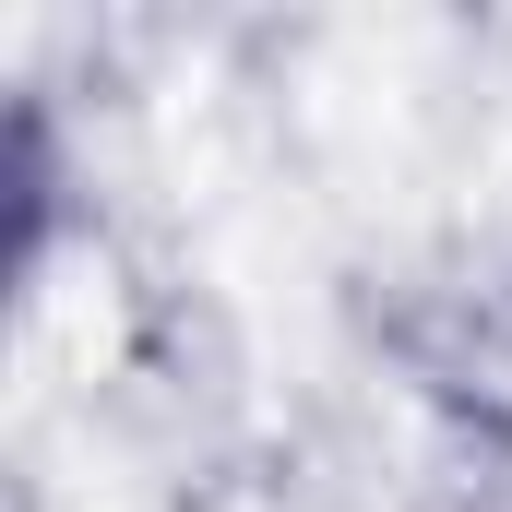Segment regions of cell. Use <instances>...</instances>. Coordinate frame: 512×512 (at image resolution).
Here are the masks:
<instances>
[]
</instances>
